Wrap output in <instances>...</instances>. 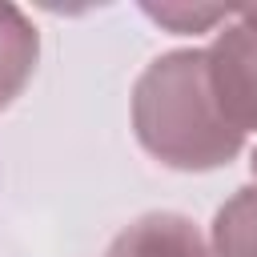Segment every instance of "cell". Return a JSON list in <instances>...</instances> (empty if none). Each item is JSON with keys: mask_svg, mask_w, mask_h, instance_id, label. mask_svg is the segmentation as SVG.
<instances>
[{"mask_svg": "<svg viewBox=\"0 0 257 257\" xmlns=\"http://www.w3.org/2000/svg\"><path fill=\"white\" fill-rule=\"evenodd\" d=\"M133 133L153 161L177 173L221 169L245 149L217 108L205 48H173L145 64L133 84Z\"/></svg>", "mask_w": 257, "mask_h": 257, "instance_id": "cell-1", "label": "cell"}, {"mask_svg": "<svg viewBox=\"0 0 257 257\" xmlns=\"http://www.w3.org/2000/svg\"><path fill=\"white\" fill-rule=\"evenodd\" d=\"M209 56V84L217 96L221 116L245 137L257 128V28L225 24L213 44L205 48Z\"/></svg>", "mask_w": 257, "mask_h": 257, "instance_id": "cell-2", "label": "cell"}, {"mask_svg": "<svg viewBox=\"0 0 257 257\" xmlns=\"http://www.w3.org/2000/svg\"><path fill=\"white\" fill-rule=\"evenodd\" d=\"M104 257H213L201 229L185 213H145L124 225Z\"/></svg>", "mask_w": 257, "mask_h": 257, "instance_id": "cell-3", "label": "cell"}, {"mask_svg": "<svg viewBox=\"0 0 257 257\" xmlns=\"http://www.w3.org/2000/svg\"><path fill=\"white\" fill-rule=\"evenodd\" d=\"M36 60H40L36 24L16 4H0V112L28 88Z\"/></svg>", "mask_w": 257, "mask_h": 257, "instance_id": "cell-4", "label": "cell"}, {"mask_svg": "<svg viewBox=\"0 0 257 257\" xmlns=\"http://www.w3.org/2000/svg\"><path fill=\"white\" fill-rule=\"evenodd\" d=\"M213 257H257V185L237 189L217 209Z\"/></svg>", "mask_w": 257, "mask_h": 257, "instance_id": "cell-5", "label": "cell"}, {"mask_svg": "<svg viewBox=\"0 0 257 257\" xmlns=\"http://www.w3.org/2000/svg\"><path fill=\"white\" fill-rule=\"evenodd\" d=\"M141 12L161 28H169L173 36H193L213 28L217 20L237 16V8H225V4H141Z\"/></svg>", "mask_w": 257, "mask_h": 257, "instance_id": "cell-6", "label": "cell"}, {"mask_svg": "<svg viewBox=\"0 0 257 257\" xmlns=\"http://www.w3.org/2000/svg\"><path fill=\"white\" fill-rule=\"evenodd\" d=\"M237 20H241L245 28H257V4H241V8H237Z\"/></svg>", "mask_w": 257, "mask_h": 257, "instance_id": "cell-7", "label": "cell"}, {"mask_svg": "<svg viewBox=\"0 0 257 257\" xmlns=\"http://www.w3.org/2000/svg\"><path fill=\"white\" fill-rule=\"evenodd\" d=\"M249 169H253V177H257V149L249 153Z\"/></svg>", "mask_w": 257, "mask_h": 257, "instance_id": "cell-8", "label": "cell"}]
</instances>
